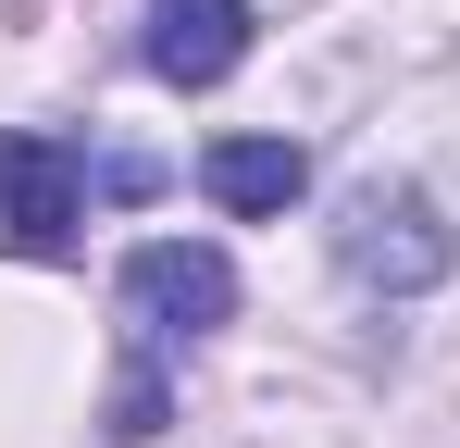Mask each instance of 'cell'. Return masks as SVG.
<instances>
[{"mask_svg": "<svg viewBox=\"0 0 460 448\" xmlns=\"http://www.w3.org/2000/svg\"><path fill=\"white\" fill-rule=\"evenodd\" d=\"M199 187H212V212L261 224V212H287V200L311 187V149L299 138H212L199 149Z\"/></svg>", "mask_w": 460, "mask_h": 448, "instance_id": "5b68a950", "label": "cell"}, {"mask_svg": "<svg viewBox=\"0 0 460 448\" xmlns=\"http://www.w3.org/2000/svg\"><path fill=\"white\" fill-rule=\"evenodd\" d=\"M75 224H87V162L63 138H38V125H0V237L25 262H63Z\"/></svg>", "mask_w": 460, "mask_h": 448, "instance_id": "3957f363", "label": "cell"}, {"mask_svg": "<svg viewBox=\"0 0 460 448\" xmlns=\"http://www.w3.org/2000/svg\"><path fill=\"white\" fill-rule=\"evenodd\" d=\"M162 424H174V386H162V362L137 349V362H125V386H112V424H100V436H112V448H150Z\"/></svg>", "mask_w": 460, "mask_h": 448, "instance_id": "8992f818", "label": "cell"}, {"mask_svg": "<svg viewBox=\"0 0 460 448\" xmlns=\"http://www.w3.org/2000/svg\"><path fill=\"white\" fill-rule=\"evenodd\" d=\"M137 50H150L162 87H225L249 63V0H150Z\"/></svg>", "mask_w": 460, "mask_h": 448, "instance_id": "277c9868", "label": "cell"}, {"mask_svg": "<svg viewBox=\"0 0 460 448\" xmlns=\"http://www.w3.org/2000/svg\"><path fill=\"white\" fill-rule=\"evenodd\" d=\"M112 311H125L137 349H187V336L236 324V262L212 249V237H150V249H125Z\"/></svg>", "mask_w": 460, "mask_h": 448, "instance_id": "6da1fadb", "label": "cell"}, {"mask_svg": "<svg viewBox=\"0 0 460 448\" xmlns=\"http://www.w3.org/2000/svg\"><path fill=\"white\" fill-rule=\"evenodd\" d=\"M336 262H349L361 287H385V299H423V287H448L460 237H448V212H436L423 187H349V212H336Z\"/></svg>", "mask_w": 460, "mask_h": 448, "instance_id": "7a4b0ae2", "label": "cell"}]
</instances>
